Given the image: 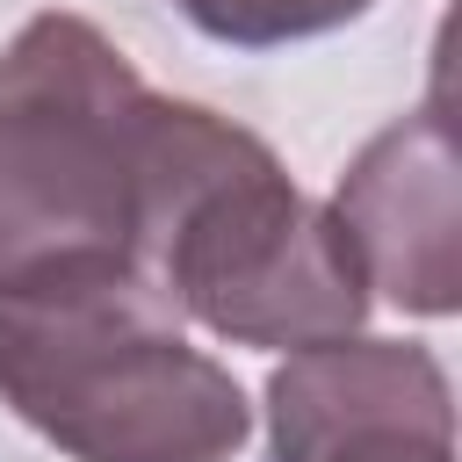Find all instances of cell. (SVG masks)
<instances>
[{"label":"cell","mask_w":462,"mask_h":462,"mask_svg":"<svg viewBox=\"0 0 462 462\" xmlns=\"http://www.w3.org/2000/svg\"><path fill=\"white\" fill-rule=\"evenodd\" d=\"M0 404L72 462H231L253 404L144 274L0 296Z\"/></svg>","instance_id":"2"},{"label":"cell","mask_w":462,"mask_h":462,"mask_svg":"<svg viewBox=\"0 0 462 462\" xmlns=\"http://www.w3.org/2000/svg\"><path fill=\"white\" fill-rule=\"evenodd\" d=\"M325 209L339 217L368 296L411 318H448L462 303V159L440 108L375 130Z\"/></svg>","instance_id":"4"},{"label":"cell","mask_w":462,"mask_h":462,"mask_svg":"<svg viewBox=\"0 0 462 462\" xmlns=\"http://www.w3.org/2000/svg\"><path fill=\"white\" fill-rule=\"evenodd\" d=\"M310 462H455V419H375Z\"/></svg>","instance_id":"6"},{"label":"cell","mask_w":462,"mask_h":462,"mask_svg":"<svg viewBox=\"0 0 462 462\" xmlns=\"http://www.w3.org/2000/svg\"><path fill=\"white\" fill-rule=\"evenodd\" d=\"M152 87L87 14H29L0 51V296L137 274Z\"/></svg>","instance_id":"3"},{"label":"cell","mask_w":462,"mask_h":462,"mask_svg":"<svg viewBox=\"0 0 462 462\" xmlns=\"http://www.w3.org/2000/svg\"><path fill=\"white\" fill-rule=\"evenodd\" d=\"M137 274L180 318L267 354L354 339L375 303L339 217L282 173L267 137L173 94H152L144 123Z\"/></svg>","instance_id":"1"},{"label":"cell","mask_w":462,"mask_h":462,"mask_svg":"<svg viewBox=\"0 0 462 462\" xmlns=\"http://www.w3.org/2000/svg\"><path fill=\"white\" fill-rule=\"evenodd\" d=\"M188 29H202L209 43L231 51H282V43H310L332 36L346 22H361L375 0H173Z\"/></svg>","instance_id":"5"}]
</instances>
